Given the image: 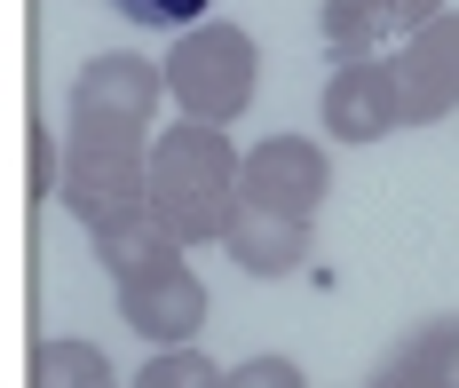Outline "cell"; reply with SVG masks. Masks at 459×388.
<instances>
[{
	"label": "cell",
	"instance_id": "277c9868",
	"mask_svg": "<svg viewBox=\"0 0 459 388\" xmlns=\"http://www.w3.org/2000/svg\"><path fill=\"white\" fill-rule=\"evenodd\" d=\"M246 206H270L285 222H317V206L333 198V159L309 135H270V143L246 151V175H238Z\"/></svg>",
	"mask_w": 459,
	"mask_h": 388
},
{
	"label": "cell",
	"instance_id": "52a82bcc",
	"mask_svg": "<svg viewBox=\"0 0 459 388\" xmlns=\"http://www.w3.org/2000/svg\"><path fill=\"white\" fill-rule=\"evenodd\" d=\"M444 16V0H325V48L341 64H372L396 56L404 40H420Z\"/></svg>",
	"mask_w": 459,
	"mask_h": 388
},
{
	"label": "cell",
	"instance_id": "30bf717a",
	"mask_svg": "<svg viewBox=\"0 0 459 388\" xmlns=\"http://www.w3.org/2000/svg\"><path fill=\"white\" fill-rule=\"evenodd\" d=\"M372 388H459V317H428L404 333L372 365Z\"/></svg>",
	"mask_w": 459,
	"mask_h": 388
},
{
	"label": "cell",
	"instance_id": "4fadbf2b",
	"mask_svg": "<svg viewBox=\"0 0 459 388\" xmlns=\"http://www.w3.org/2000/svg\"><path fill=\"white\" fill-rule=\"evenodd\" d=\"M135 388H230V373L214 357H198V349H159L135 373Z\"/></svg>",
	"mask_w": 459,
	"mask_h": 388
},
{
	"label": "cell",
	"instance_id": "7a4b0ae2",
	"mask_svg": "<svg viewBox=\"0 0 459 388\" xmlns=\"http://www.w3.org/2000/svg\"><path fill=\"white\" fill-rule=\"evenodd\" d=\"M159 96H167V64L151 56H95L72 80V135L64 151H119V159H151L159 143Z\"/></svg>",
	"mask_w": 459,
	"mask_h": 388
},
{
	"label": "cell",
	"instance_id": "2e32d148",
	"mask_svg": "<svg viewBox=\"0 0 459 388\" xmlns=\"http://www.w3.org/2000/svg\"><path fill=\"white\" fill-rule=\"evenodd\" d=\"M365 388H372V381H365Z\"/></svg>",
	"mask_w": 459,
	"mask_h": 388
},
{
	"label": "cell",
	"instance_id": "5bb4252c",
	"mask_svg": "<svg viewBox=\"0 0 459 388\" xmlns=\"http://www.w3.org/2000/svg\"><path fill=\"white\" fill-rule=\"evenodd\" d=\"M111 8H119V16H135V24H151V32H167V24H183V32H198L214 0H111Z\"/></svg>",
	"mask_w": 459,
	"mask_h": 388
},
{
	"label": "cell",
	"instance_id": "8fae6325",
	"mask_svg": "<svg viewBox=\"0 0 459 388\" xmlns=\"http://www.w3.org/2000/svg\"><path fill=\"white\" fill-rule=\"evenodd\" d=\"M32 388H119V373L95 341H40L32 349Z\"/></svg>",
	"mask_w": 459,
	"mask_h": 388
},
{
	"label": "cell",
	"instance_id": "9a60e30c",
	"mask_svg": "<svg viewBox=\"0 0 459 388\" xmlns=\"http://www.w3.org/2000/svg\"><path fill=\"white\" fill-rule=\"evenodd\" d=\"M230 388H309V373L293 357H246V365H230Z\"/></svg>",
	"mask_w": 459,
	"mask_h": 388
},
{
	"label": "cell",
	"instance_id": "9c48e42d",
	"mask_svg": "<svg viewBox=\"0 0 459 388\" xmlns=\"http://www.w3.org/2000/svg\"><path fill=\"white\" fill-rule=\"evenodd\" d=\"M222 246H230V262H238L246 278H293V270L309 262V222H285L270 206H246V198H238Z\"/></svg>",
	"mask_w": 459,
	"mask_h": 388
},
{
	"label": "cell",
	"instance_id": "6da1fadb",
	"mask_svg": "<svg viewBox=\"0 0 459 388\" xmlns=\"http://www.w3.org/2000/svg\"><path fill=\"white\" fill-rule=\"evenodd\" d=\"M238 175H246V159L230 151L222 127L175 119V127L151 143V222H159L175 246H214V238H230Z\"/></svg>",
	"mask_w": 459,
	"mask_h": 388
},
{
	"label": "cell",
	"instance_id": "7c38bea8",
	"mask_svg": "<svg viewBox=\"0 0 459 388\" xmlns=\"http://www.w3.org/2000/svg\"><path fill=\"white\" fill-rule=\"evenodd\" d=\"M167 254H183V246L167 238L151 214H135V222H119V230H103V238H95V262L111 270V286H119V278H135V270H151V262H167Z\"/></svg>",
	"mask_w": 459,
	"mask_h": 388
},
{
	"label": "cell",
	"instance_id": "ba28073f",
	"mask_svg": "<svg viewBox=\"0 0 459 388\" xmlns=\"http://www.w3.org/2000/svg\"><path fill=\"white\" fill-rule=\"evenodd\" d=\"M396 127H404V103H396L388 56L341 64V72L325 80V135H341V143H380V135H396Z\"/></svg>",
	"mask_w": 459,
	"mask_h": 388
},
{
	"label": "cell",
	"instance_id": "5b68a950",
	"mask_svg": "<svg viewBox=\"0 0 459 388\" xmlns=\"http://www.w3.org/2000/svg\"><path fill=\"white\" fill-rule=\"evenodd\" d=\"M119 317L151 349H190V333L206 325V286H198V270L183 254H167V262H151L135 278H119Z\"/></svg>",
	"mask_w": 459,
	"mask_h": 388
},
{
	"label": "cell",
	"instance_id": "3957f363",
	"mask_svg": "<svg viewBox=\"0 0 459 388\" xmlns=\"http://www.w3.org/2000/svg\"><path fill=\"white\" fill-rule=\"evenodd\" d=\"M254 80H262V48L238 24L206 16L198 32H183L167 48V96L183 103V119H198V127H230L254 103Z\"/></svg>",
	"mask_w": 459,
	"mask_h": 388
},
{
	"label": "cell",
	"instance_id": "8992f818",
	"mask_svg": "<svg viewBox=\"0 0 459 388\" xmlns=\"http://www.w3.org/2000/svg\"><path fill=\"white\" fill-rule=\"evenodd\" d=\"M396 72V103H404V127H436L459 111V8H444L420 40L388 56Z\"/></svg>",
	"mask_w": 459,
	"mask_h": 388
}]
</instances>
